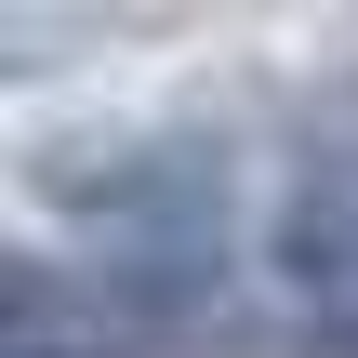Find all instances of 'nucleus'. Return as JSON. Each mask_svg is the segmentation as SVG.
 Wrapping results in <instances>:
<instances>
[{
  "label": "nucleus",
  "instance_id": "obj_1",
  "mask_svg": "<svg viewBox=\"0 0 358 358\" xmlns=\"http://www.w3.org/2000/svg\"><path fill=\"white\" fill-rule=\"evenodd\" d=\"M226 173L199 159V146H146V159H120L106 186H93V252L133 279V292H199L213 279V252H226Z\"/></svg>",
  "mask_w": 358,
  "mask_h": 358
}]
</instances>
